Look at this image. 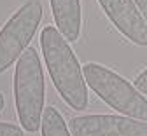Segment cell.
Wrapping results in <instances>:
<instances>
[{"label":"cell","mask_w":147,"mask_h":136,"mask_svg":"<svg viewBox=\"0 0 147 136\" xmlns=\"http://www.w3.org/2000/svg\"><path fill=\"white\" fill-rule=\"evenodd\" d=\"M68 127L74 136H147V122L128 115H79Z\"/></svg>","instance_id":"cell-5"},{"label":"cell","mask_w":147,"mask_h":136,"mask_svg":"<svg viewBox=\"0 0 147 136\" xmlns=\"http://www.w3.org/2000/svg\"><path fill=\"white\" fill-rule=\"evenodd\" d=\"M105 16L130 42L147 47V23L133 0H98Z\"/></svg>","instance_id":"cell-6"},{"label":"cell","mask_w":147,"mask_h":136,"mask_svg":"<svg viewBox=\"0 0 147 136\" xmlns=\"http://www.w3.org/2000/svg\"><path fill=\"white\" fill-rule=\"evenodd\" d=\"M135 87H137L142 94H147V68L135 79Z\"/></svg>","instance_id":"cell-10"},{"label":"cell","mask_w":147,"mask_h":136,"mask_svg":"<svg viewBox=\"0 0 147 136\" xmlns=\"http://www.w3.org/2000/svg\"><path fill=\"white\" fill-rule=\"evenodd\" d=\"M40 131H42V136H74L68 124L63 119V115L54 107H46Z\"/></svg>","instance_id":"cell-8"},{"label":"cell","mask_w":147,"mask_h":136,"mask_svg":"<svg viewBox=\"0 0 147 136\" xmlns=\"http://www.w3.org/2000/svg\"><path fill=\"white\" fill-rule=\"evenodd\" d=\"M42 19V4L28 0L18 9L0 30V75L14 65L28 49Z\"/></svg>","instance_id":"cell-4"},{"label":"cell","mask_w":147,"mask_h":136,"mask_svg":"<svg viewBox=\"0 0 147 136\" xmlns=\"http://www.w3.org/2000/svg\"><path fill=\"white\" fill-rule=\"evenodd\" d=\"M40 47L51 80L61 100L74 110L88 108V84L68 40L56 26H46L40 33Z\"/></svg>","instance_id":"cell-1"},{"label":"cell","mask_w":147,"mask_h":136,"mask_svg":"<svg viewBox=\"0 0 147 136\" xmlns=\"http://www.w3.org/2000/svg\"><path fill=\"white\" fill-rule=\"evenodd\" d=\"M4 107H5V98H4V94L0 92V112L4 110Z\"/></svg>","instance_id":"cell-12"},{"label":"cell","mask_w":147,"mask_h":136,"mask_svg":"<svg viewBox=\"0 0 147 136\" xmlns=\"http://www.w3.org/2000/svg\"><path fill=\"white\" fill-rule=\"evenodd\" d=\"M0 136H23V129L18 124L0 122Z\"/></svg>","instance_id":"cell-9"},{"label":"cell","mask_w":147,"mask_h":136,"mask_svg":"<svg viewBox=\"0 0 147 136\" xmlns=\"http://www.w3.org/2000/svg\"><path fill=\"white\" fill-rule=\"evenodd\" d=\"M88 87L110 108L131 119L147 122V100L126 79L98 63H86L82 66Z\"/></svg>","instance_id":"cell-3"},{"label":"cell","mask_w":147,"mask_h":136,"mask_svg":"<svg viewBox=\"0 0 147 136\" xmlns=\"http://www.w3.org/2000/svg\"><path fill=\"white\" fill-rule=\"evenodd\" d=\"M133 2L137 4V7H138L140 14L144 16V19H145V23H147V0H133Z\"/></svg>","instance_id":"cell-11"},{"label":"cell","mask_w":147,"mask_h":136,"mask_svg":"<svg viewBox=\"0 0 147 136\" xmlns=\"http://www.w3.org/2000/svg\"><path fill=\"white\" fill-rule=\"evenodd\" d=\"M56 28L68 42L79 40L82 26L81 0H49Z\"/></svg>","instance_id":"cell-7"},{"label":"cell","mask_w":147,"mask_h":136,"mask_svg":"<svg viewBox=\"0 0 147 136\" xmlns=\"http://www.w3.org/2000/svg\"><path fill=\"white\" fill-rule=\"evenodd\" d=\"M14 105L20 124L28 133H37L42 126L46 110V82L40 58L33 47H28L14 68Z\"/></svg>","instance_id":"cell-2"}]
</instances>
